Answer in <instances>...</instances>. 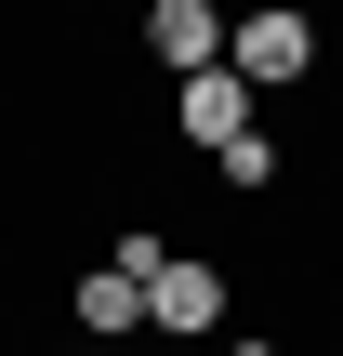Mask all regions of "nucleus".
<instances>
[{
    "label": "nucleus",
    "mask_w": 343,
    "mask_h": 356,
    "mask_svg": "<svg viewBox=\"0 0 343 356\" xmlns=\"http://www.w3.org/2000/svg\"><path fill=\"white\" fill-rule=\"evenodd\" d=\"M225 66H238L251 92H291V79L317 66V13H304V0H264V13H238V26H225Z\"/></svg>",
    "instance_id": "f257e3e1"
},
{
    "label": "nucleus",
    "mask_w": 343,
    "mask_h": 356,
    "mask_svg": "<svg viewBox=\"0 0 343 356\" xmlns=\"http://www.w3.org/2000/svg\"><path fill=\"white\" fill-rule=\"evenodd\" d=\"M225 356H278V343H225Z\"/></svg>",
    "instance_id": "0eeeda50"
},
{
    "label": "nucleus",
    "mask_w": 343,
    "mask_h": 356,
    "mask_svg": "<svg viewBox=\"0 0 343 356\" xmlns=\"http://www.w3.org/2000/svg\"><path fill=\"white\" fill-rule=\"evenodd\" d=\"M212 172H225L238 198H264V185H278V132H264V119H251V132H225V145H212Z\"/></svg>",
    "instance_id": "423d86ee"
},
{
    "label": "nucleus",
    "mask_w": 343,
    "mask_h": 356,
    "mask_svg": "<svg viewBox=\"0 0 343 356\" xmlns=\"http://www.w3.org/2000/svg\"><path fill=\"white\" fill-rule=\"evenodd\" d=\"M172 132H185V145H225V132H251V79H238V66H198V79H172Z\"/></svg>",
    "instance_id": "7ed1b4c3"
},
{
    "label": "nucleus",
    "mask_w": 343,
    "mask_h": 356,
    "mask_svg": "<svg viewBox=\"0 0 343 356\" xmlns=\"http://www.w3.org/2000/svg\"><path fill=\"white\" fill-rule=\"evenodd\" d=\"M66 317H79L93 343H119V330H145V277H132L119 251H106V264H79V277H66Z\"/></svg>",
    "instance_id": "20e7f679"
},
{
    "label": "nucleus",
    "mask_w": 343,
    "mask_h": 356,
    "mask_svg": "<svg viewBox=\"0 0 343 356\" xmlns=\"http://www.w3.org/2000/svg\"><path fill=\"white\" fill-rule=\"evenodd\" d=\"M145 330L159 343H212L225 330V264L212 251H159L145 264Z\"/></svg>",
    "instance_id": "f03ea898"
},
{
    "label": "nucleus",
    "mask_w": 343,
    "mask_h": 356,
    "mask_svg": "<svg viewBox=\"0 0 343 356\" xmlns=\"http://www.w3.org/2000/svg\"><path fill=\"white\" fill-rule=\"evenodd\" d=\"M145 53H159L172 79H198V66H225V13H212V0H159V13H145Z\"/></svg>",
    "instance_id": "39448f33"
}]
</instances>
